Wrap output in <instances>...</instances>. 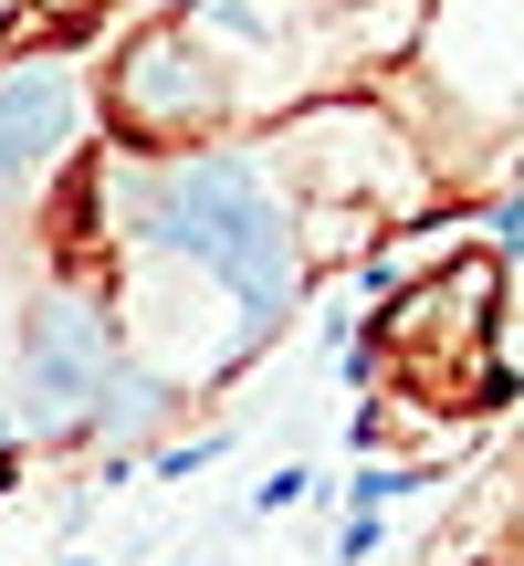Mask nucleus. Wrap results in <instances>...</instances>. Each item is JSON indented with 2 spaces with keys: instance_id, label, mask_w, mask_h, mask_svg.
Returning <instances> with one entry per match:
<instances>
[{
  "instance_id": "nucleus-1",
  "label": "nucleus",
  "mask_w": 524,
  "mask_h": 566,
  "mask_svg": "<svg viewBox=\"0 0 524 566\" xmlns=\"http://www.w3.org/2000/svg\"><path fill=\"white\" fill-rule=\"evenodd\" d=\"M262 168H273V189L294 200V231H304L315 263L325 252L357 263L388 221L441 200V147H420V126L388 95H367V84H315V95H294L262 126Z\"/></svg>"
},
{
  "instance_id": "nucleus-2",
  "label": "nucleus",
  "mask_w": 524,
  "mask_h": 566,
  "mask_svg": "<svg viewBox=\"0 0 524 566\" xmlns=\"http://www.w3.org/2000/svg\"><path fill=\"white\" fill-rule=\"evenodd\" d=\"M493 325H504V252L472 242L462 263H441V273L388 294V315H378L388 388L451 409V420H493L514 399V367L493 357Z\"/></svg>"
},
{
  "instance_id": "nucleus-3",
  "label": "nucleus",
  "mask_w": 524,
  "mask_h": 566,
  "mask_svg": "<svg viewBox=\"0 0 524 566\" xmlns=\"http://www.w3.org/2000/svg\"><path fill=\"white\" fill-rule=\"evenodd\" d=\"M126 367V325H116V294H105V273L84 263H53L21 294L11 315V378H21V441H53L74 451L84 441V409H95V388Z\"/></svg>"
},
{
  "instance_id": "nucleus-4",
  "label": "nucleus",
  "mask_w": 524,
  "mask_h": 566,
  "mask_svg": "<svg viewBox=\"0 0 524 566\" xmlns=\"http://www.w3.org/2000/svg\"><path fill=\"white\" fill-rule=\"evenodd\" d=\"M95 116L116 126V147H147V158L210 147V137H231V116H242V63H221L179 11H158V21H137V32L105 53Z\"/></svg>"
},
{
  "instance_id": "nucleus-5",
  "label": "nucleus",
  "mask_w": 524,
  "mask_h": 566,
  "mask_svg": "<svg viewBox=\"0 0 524 566\" xmlns=\"http://www.w3.org/2000/svg\"><path fill=\"white\" fill-rule=\"evenodd\" d=\"M399 84L409 95H441L462 137L524 126V0H430Z\"/></svg>"
},
{
  "instance_id": "nucleus-6",
  "label": "nucleus",
  "mask_w": 524,
  "mask_h": 566,
  "mask_svg": "<svg viewBox=\"0 0 524 566\" xmlns=\"http://www.w3.org/2000/svg\"><path fill=\"white\" fill-rule=\"evenodd\" d=\"M95 147V74L74 42H32L0 63V221L42 210V189Z\"/></svg>"
},
{
  "instance_id": "nucleus-7",
  "label": "nucleus",
  "mask_w": 524,
  "mask_h": 566,
  "mask_svg": "<svg viewBox=\"0 0 524 566\" xmlns=\"http://www.w3.org/2000/svg\"><path fill=\"white\" fill-rule=\"evenodd\" d=\"M420 11L430 0H325L304 21V53H315L325 84H367V74H399L409 42H420Z\"/></svg>"
},
{
  "instance_id": "nucleus-8",
  "label": "nucleus",
  "mask_w": 524,
  "mask_h": 566,
  "mask_svg": "<svg viewBox=\"0 0 524 566\" xmlns=\"http://www.w3.org/2000/svg\"><path fill=\"white\" fill-rule=\"evenodd\" d=\"M472 231H483V221H472V210H451V200H430V210H409V221H388L378 231V242H367L357 252V283H367V294H399V283H420V273H441V263H462V252H472Z\"/></svg>"
},
{
  "instance_id": "nucleus-9",
  "label": "nucleus",
  "mask_w": 524,
  "mask_h": 566,
  "mask_svg": "<svg viewBox=\"0 0 524 566\" xmlns=\"http://www.w3.org/2000/svg\"><path fill=\"white\" fill-rule=\"evenodd\" d=\"M179 409H189V388H168L158 367L126 357L116 378L95 388V409H84V441H95V451H126V462H147V451H158V430L179 420Z\"/></svg>"
},
{
  "instance_id": "nucleus-10",
  "label": "nucleus",
  "mask_w": 524,
  "mask_h": 566,
  "mask_svg": "<svg viewBox=\"0 0 524 566\" xmlns=\"http://www.w3.org/2000/svg\"><path fill=\"white\" fill-rule=\"evenodd\" d=\"M21 11L42 21V42H84V32H95L105 11H116V0H21Z\"/></svg>"
},
{
  "instance_id": "nucleus-11",
  "label": "nucleus",
  "mask_w": 524,
  "mask_h": 566,
  "mask_svg": "<svg viewBox=\"0 0 524 566\" xmlns=\"http://www.w3.org/2000/svg\"><path fill=\"white\" fill-rule=\"evenodd\" d=\"M11 315H21V294H11V273H0V357H11Z\"/></svg>"
},
{
  "instance_id": "nucleus-12",
  "label": "nucleus",
  "mask_w": 524,
  "mask_h": 566,
  "mask_svg": "<svg viewBox=\"0 0 524 566\" xmlns=\"http://www.w3.org/2000/svg\"><path fill=\"white\" fill-rule=\"evenodd\" d=\"M11 493H21V451H0V504H11Z\"/></svg>"
},
{
  "instance_id": "nucleus-13",
  "label": "nucleus",
  "mask_w": 524,
  "mask_h": 566,
  "mask_svg": "<svg viewBox=\"0 0 524 566\" xmlns=\"http://www.w3.org/2000/svg\"><path fill=\"white\" fill-rule=\"evenodd\" d=\"M21 21H32V11H21V0H0V42H11V32H21Z\"/></svg>"
},
{
  "instance_id": "nucleus-14",
  "label": "nucleus",
  "mask_w": 524,
  "mask_h": 566,
  "mask_svg": "<svg viewBox=\"0 0 524 566\" xmlns=\"http://www.w3.org/2000/svg\"><path fill=\"white\" fill-rule=\"evenodd\" d=\"M0 451H21V420H11V409H0Z\"/></svg>"
},
{
  "instance_id": "nucleus-15",
  "label": "nucleus",
  "mask_w": 524,
  "mask_h": 566,
  "mask_svg": "<svg viewBox=\"0 0 524 566\" xmlns=\"http://www.w3.org/2000/svg\"><path fill=\"white\" fill-rule=\"evenodd\" d=\"M74 566H84V556H74Z\"/></svg>"
}]
</instances>
